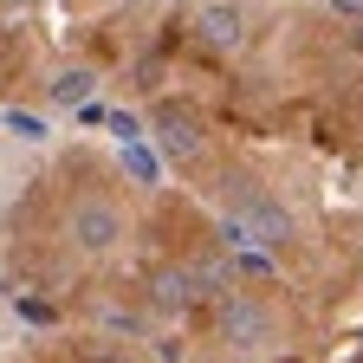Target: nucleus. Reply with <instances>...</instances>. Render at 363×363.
<instances>
[{"instance_id": "423d86ee", "label": "nucleus", "mask_w": 363, "mask_h": 363, "mask_svg": "<svg viewBox=\"0 0 363 363\" xmlns=\"http://www.w3.org/2000/svg\"><path fill=\"white\" fill-rule=\"evenodd\" d=\"M91 98H98V72H91V65H59V72H52V104L78 111V104H91Z\"/></svg>"}, {"instance_id": "7ed1b4c3", "label": "nucleus", "mask_w": 363, "mask_h": 363, "mask_svg": "<svg viewBox=\"0 0 363 363\" xmlns=\"http://www.w3.org/2000/svg\"><path fill=\"white\" fill-rule=\"evenodd\" d=\"M240 220H247V234L266 240V247H286V234H292V214L266 189H247V182H240Z\"/></svg>"}, {"instance_id": "6e6552de", "label": "nucleus", "mask_w": 363, "mask_h": 363, "mask_svg": "<svg viewBox=\"0 0 363 363\" xmlns=\"http://www.w3.org/2000/svg\"><path fill=\"white\" fill-rule=\"evenodd\" d=\"M123 169H130L136 182H156V156H150L143 143H123Z\"/></svg>"}, {"instance_id": "f257e3e1", "label": "nucleus", "mask_w": 363, "mask_h": 363, "mask_svg": "<svg viewBox=\"0 0 363 363\" xmlns=\"http://www.w3.org/2000/svg\"><path fill=\"white\" fill-rule=\"evenodd\" d=\"M72 240H78V253H111V247L123 240V214H117L104 195L72 201Z\"/></svg>"}, {"instance_id": "0eeeda50", "label": "nucleus", "mask_w": 363, "mask_h": 363, "mask_svg": "<svg viewBox=\"0 0 363 363\" xmlns=\"http://www.w3.org/2000/svg\"><path fill=\"white\" fill-rule=\"evenodd\" d=\"M195 286H201V272H162V279H156V305H162V311L189 305V298H195Z\"/></svg>"}, {"instance_id": "f03ea898", "label": "nucleus", "mask_w": 363, "mask_h": 363, "mask_svg": "<svg viewBox=\"0 0 363 363\" xmlns=\"http://www.w3.org/2000/svg\"><path fill=\"white\" fill-rule=\"evenodd\" d=\"M195 33L214 45V52H240L247 45V7L240 0H208V7L195 13Z\"/></svg>"}, {"instance_id": "9d476101", "label": "nucleus", "mask_w": 363, "mask_h": 363, "mask_svg": "<svg viewBox=\"0 0 363 363\" xmlns=\"http://www.w3.org/2000/svg\"><path fill=\"white\" fill-rule=\"evenodd\" d=\"M337 13H350V20H363V0H331Z\"/></svg>"}, {"instance_id": "39448f33", "label": "nucleus", "mask_w": 363, "mask_h": 363, "mask_svg": "<svg viewBox=\"0 0 363 363\" xmlns=\"http://www.w3.org/2000/svg\"><path fill=\"white\" fill-rule=\"evenodd\" d=\"M220 325H227V337H234V344H247V350L272 337V318H266L253 298H240V292H227V298H220Z\"/></svg>"}, {"instance_id": "1a4fd4ad", "label": "nucleus", "mask_w": 363, "mask_h": 363, "mask_svg": "<svg viewBox=\"0 0 363 363\" xmlns=\"http://www.w3.org/2000/svg\"><path fill=\"white\" fill-rule=\"evenodd\" d=\"M7 130H13V136H26V143H45V123H39V117H26V111H7Z\"/></svg>"}, {"instance_id": "20e7f679", "label": "nucleus", "mask_w": 363, "mask_h": 363, "mask_svg": "<svg viewBox=\"0 0 363 363\" xmlns=\"http://www.w3.org/2000/svg\"><path fill=\"white\" fill-rule=\"evenodd\" d=\"M156 143H162L169 162H195V156H201V117L162 104V111H156Z\"/></svg>"}]
</instances>
